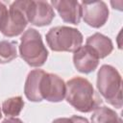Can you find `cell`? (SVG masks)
I'll return each instance as SVG.
<instances>
[{"label":"cell","mask_w":123,"mask_h":123,"mask_svg":"<svg viewBox=\"0 0 123 123\" xmlns=\"http://www.w3.org/2000/svg\"><path fill=\"white\" fill-rule=\"evenodd\" d=\"M17 42L14 40L0 41V63H7L17 57Z\"/></svg>","instance_id":"14"},{"label":"cell","mask_w":123,"mask_h":123,"mask_svg":"<svg viewBox=\"0 0 123 123\" xmlns=\"http://www.w3.org/2000/svg\"><path fill=\"white\" fill-rule=\"evenodd\" d=\"M73 62L76 69L82 73H90L96 69L99 63L97 53L89 46H81L73 55Z\"/></svg>","instance_id":"9"},{"label":"cell","mask_w":123,"mask_h":123,"mask_svg":"<svg viewBox=\"0 0 123 123\" xmlns=\"http://www.w3.org/2000/svg\"><path fill=\"white\" fill-rule=\"evenodd\" d=\"M29 0H19L12 3L9 9L7 20L1 29V32L6 37H15L20 35L27 23V7Z\"/></svg>","instance_id":"5"},{"label":"cell","mask_w":123,"mask_h":123,"mask_svg":"<svg viewBox=\"0 0 123 123\" xmlns=\"http://www.w3.org/2000/svg\"><path fill=\"white\" fill-rule=\"evenodd\" d=\"M52 123H89L88 120L85 117L78 116V115H73L70 118H58L55 119Z\"/></svg>","instance_id":"16"},{"label":"cell","mask_w":123,"mask_h":123,"mask_svg":"<svg viewBox=\"0 0 123 123\" xmlns=\"http://www.w3.org/2000/svg\"><path fill=\"white\" fill-rule=\"evenodd\" d=\"M86 45L91 47L97 53L99 59L107 57L111 53L113 49L111 40L100 33H95L88 37L86 38Z\"/></svg>","instance_id":"12"},{"label":"cell","mask_w":123,"mask_h":123,"mask_svg":"<svg viewBox=\"0 0 123 123\" xmlns=\"http://www.w3.org/2000/svg\"><path fill=\"white\" fill-rule=\"evenodd\" d=\"M65 83L56 74L46 73L40 82V95L49 102H60L65 97Z\"/></svg>","instance_id":"7"},{"label":"cell","mask_w":123,"mask_h":123,"mask_svg":"<svg viewBox=\"0 0 123 123\" xmlns=\"http://www.w3.org/2000/svg\"><path fill=\"white\" fill-rule=\"evenodd\" d=\"M1 116H2V113H1V110H0V118H1Z\"/></svg>","instance_id":"19"},{"label":"cell","mask_w":123,"mask_h":123,"mask_svg":"<svg viewBox=\"0 0 123 123\" xmlns=\"http://www.w3.org/2000/svg\"><path fill=\"white\" fill-rule=\"evenodd\" d=\"M91 123H122V120L113 110L102 106L94 110Z\"/></svg>","instance_id":"13"},{"label":"cell","mask_w":123,"mask_h":123,"mask_svg":"<svg viewBox=\"0 0 123 123\" xmlns=\"http://www.w3.org/2000/svg\"><path fill=\"white\" fill-rule=\"evenodd\" d=\"M48 46L57 52H75L83 43V35L74 28L57 26L46 34Z\"/></svg>","instance_id":"4"},{"label":"cell","mask_w":123,"mask_h":123,"mask_svg":"<svg viewBox=\"0 0 123 123\" xmlns=\"http://www.w3.org/2000/svg\"><path fill=\"white\" fill-rule=\"evenodd\" d=\"M66 101L81 112L94 111L102 104L103 100L90 82L83 77H74L66 84Z\"/></svg>","instance_id":"1"},{"label":"cell","mask_w":123,"mask_h":123,"mask_svg":"<svg viewBox=\"0 0 123 123\" xmlns=\"http://www.w3.org/2000/svg\"><path fill=\"white\" fill-rule=\"evenodd\" d=\"M84 21L91 27H102L109 18V9L103 1H83L81 3Z\"/></svg>","instance_id":"6"},{"label":"cell","mask_w":123,"mask_h":123,"mask_svg":"<svg viewBox=\"0 0 123 123\" xmlns=\"http://www.w3.org/2000/svg\"><path fill=\"white\" fill-rule=\"evenodd\" d=\"M24 107V102L21 96H15L5 100L2 104V111L7 116H16L20 113Z\"/></svg>","instance_id":"15"},{"label":"cell","mask_w":123,"mask_h":123,"mask_svg":"<svg viewBox=\"0 0 123 123\" xmlns=\"http://www.w3.org/2000/svg\"><path fill=\"white\" fill-rule=\"evenodd\" d=\"M97 88L109 104L117 109L122 107V79L113 66L104 64L100 67L97 74Z\"/></svg>","instance_id":"2"},{"label":"cell","mask_w":123,"mask_h":123,"mask_svg":"<svg viewBox=\"0 0 123 123\" xmlns=\"http://www.w3.org/2000/svg\"><path fill=\"white\" fill-rule=\"evenodd\" d=\"M55 16L53 8L45 1H30L27 7V19L33 25L42 27L52 22Z\"/></svg>","instance_id":"8"},{"label":"cell","mask_w":123,"mask_h":123,"mask_svg":"<svg viewBox=\"0 0 123 123\" xmlns=\"http://www.w3.org/2000/svg\"><path fill=\"white\" fill-rule=\"evenodd\" d=\"M8 13H9V11H8L7 7L2 2H0V31L3 28V26L7 20Z\"/></svg>","instance_id":"17"},{"label":"cell","mask_w":123,"mask_h":123,"mask_svg":"<svg viewBox=\"0 0 123 123\" xmlns=\"http://www.w3.org/2000/svg\"><path fill=\"white\" fill-rule=\"evenodd\" d=\"M45 74V71L41 69L32 70L26 79L24 93L25 96L33 102H40L42 101V97L40 95V82Z\"/></svg>","instance_id":"11"},{"label":"cell","mask_w":123,"mask_h":123,"mask_svg":"<svg viewBox=\"0 0 123 123\" xmlns=\"http://www.w3.org/2000/svg\"><path fill=\"white\" fill-rule=\"evenodd\" d=\"M51 4L57 10L60 16L64 22L79 24L82 16L81 4L78 1L74 0H61V1H52Z\"/></svg>","instance_id":"10"},{"label":"cell","mask_w":123,"mask_h":123,"mask_svg":"<svg viewBox=\"0 0 123 123\" xmlns=\"http://www.w3.org/2000/svg\"><path fill=\"white\" fill-rule=\"evenodd\" d=\"M20 57L31 66L38 67L44 64L48 51L42 42L40 34L33 28L24 32L19 45Z\"/></svg>","instance_id":"3"},{"label":"cell","mask_w":123,"mask_h":123,"mask_svg":"<svg viewBox=\"0 0 123 123\" xmlns=\"http://www.w3.org/2000/svg\"><path fill=\"white\" fill-rule=\"evenodd\" d=\"M2 123H23L20 119L18 118H15V117H10V118H7L5 120H3Z\"/></svg>","instance_id":"18"}]
</instances>
